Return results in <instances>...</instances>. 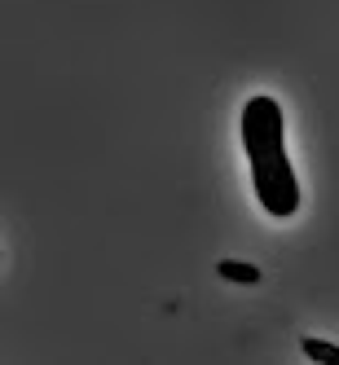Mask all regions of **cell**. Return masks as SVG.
Listing matches in <instances>:
<instances>
[{
	"mask_svg": "<svg viewBox=\"0 0 339 365\" xmlns=\"http://www.w3.org/2000/svg\"><path fill=\"white\" fill-rule=\"evenodd\" d=\"M216 273H221L225 282H233V286H260V277H265L255 264H247V259H221Z\"/></svg>",
	"mask_w": 339,
	"mask_h": 365,
	"instance_id": "7a4b0ae2",
	"label": "cell"
},
{
	"mask_svg": "<svg viewBox=\"0 0 339 365\" xmlns=\"http://www.w3.org/2000/svg\"><path fill=\"white\" fill-rule=\"evenodd\" d=\"M238 137L247 150L255 202L265 207V216L291 220L300 212V176L291 168V154H286V115L278 106V97L269 93L247 97V106L238 115Z\"/></svg>",
	"mask_w": 339,
	"mask_h": 365,
	"instance_id": "6da1fadb",
	"label": "cell"
},
{
	"mask_svg": "<svg viewBox=\"0 0 339 365\" xmlns=\"http://www.w3.org/2000/svg\"><path fill=\"white\" fill-rule=\"evenodd\" d=\"M300 352L308 356V361H322V365H339V348L335 344H326V339H304V344H300Z\"/></svg>",
	"mask_w": 339,
	"mask_h": 365,
	"instance_id": "3957f363",
	"label": "cell"
}]
</instances>
